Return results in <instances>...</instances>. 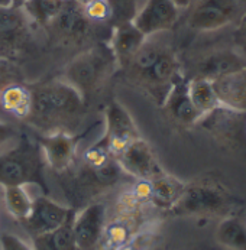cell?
Instances as JSON below:
<instances>
[{"label": "cell", "instance_id": "5", "mask_svg": "<svg viewBox=\"0 0 246 250\" xmlns=\"http://www.w3.org/2000/svg\"><path fill=\"white\" fill-rule=\"evenodd\" d=\"M125 175L128 174L114 158L99 168L84 165V169L77 172L68 182V200L72 204H86L97 194L116 185Z\"/></svg>", "mask_w": 246, "mask_h": 250}, {"label": "cell", "instance_id": "12", "mask_svg": "<svg viewBox=\"0 0 246 250\" xmlns=\"http://www.w3.org/2000/svg\"><path fill=\"white\" fill-rule=\"evenodd\" d=\"M106 213L103 203H90L80 213H75L72 233L77 250L100 249L105 236Z\"/></svg>", "mask_w": 246, "mask_h": 250}, {"label": "cell", "instance_id": "9", "mask_svg": "<svg viewBox=\"0 0 246 250\" xmlns=\"http://www.w3.org/2000/svg\"><path fill=\"white\" fill-rule=\"evenodd\" d=\"M99 23L91 22L80 3L75 0H64L60 13L48 25L55 36L67 45H81L96 32Z\"/></svg>", "mask_w": 246, "mask_h": 250}, {"label": "cell", "instance_id": "33", "mask_svg": "<svg viewBox=\"0 0 246 250\" xmlns=\"http://www.w3.org/2000/svg\"><path fill=\"white\" fill-rule=\"evenodd\" d=\"M16 138H19L18 130L10 125H7L4 122H0V146L16 139Z\"/></svg>", "mask_w": 246, "mask_h": 250}, {"label": "cell", "instance_id": "16", "mask_svg": "<svg viewBox=\"0 0 246 250\" xmlns=\"http://www.w3.org/2000/svg\"><path fill=\"white\" fill-rule=\"evenodd\" d=\"M146 41V36L135 26V23L123 22L119 25L112 26V35H110V48L114 54L116 62L120 68H126L135 54L139 51L143 42Z\"/></svg>", "mask_w": 246, "mask_h": 250}, {"label": "cell", "instance_id": "11", "mask_svg": "<svg viewBox=\"0 0 246 250\" xmlns=\"http://www.w3.org/2000/svg\"><path fill=\"white\" fill-rule=\"evenodd\" d=\"M105 123L103 138L113 158L119 156L131 143L141 138L132 116L116 100H112L106 107Z\"/></svg>", "mask_w": 246, "mask_h": 250}, {"label": "cell", "instance_id": "8", "mask_svg": "<svg viewBox=\"0 0 246 250\" xmlns=\"http://www.w3.org/2000/svg\"><path fill=\"white\" fill-rule=\"evenodd\" d=\"M96 125H91L81 133H66V132H57V133H48L36 138V142L42 147L46 165L60 174H64L70 171L77 159V149L81 141L90 135Z\"/></svg>", "mask_w": 246, "mask_h": 250}, {"label": "cell", "instance_id": "36", "mask_svg": "<svg viewBox=\"0 0 246 250\" xmlns=\"http://www.w3.org/2000/svg\"><path fill=\"white\" fill-rule=\"evenodd\" d=\"M242 32H244V35L246 38V12L245 15H244V18H242Z\"/></svg>", "mask_w": 246, "mask_h": 250}, {"label": "cell", "instance_id": "27", "mask_svg": "<svg viewBox=\"0 0 246 250\" xmlns=\"http://www.w3.org/2000/svg\"><path fill=\"white\" fill-rule=\"evenodd\" d=\"M106 248L110 249H119L120 246L129 243L132 240V229L128 221L125 220H116L109 224H106L105 236Z\"/></svg>", "mask_w": 246, "mask_h": 250}, {"label": "cell", "instance_id": "19", "mask_svg": "<svg viewBox=\"0 0 246 250\" xmlns=\"http://www.w3.org/2000/svg\"><path fill=\"white\" fill-rule=\"evenodd\" d=\"M162 106L176 122L185 126L196 125L203 117L190 99L188 80H185L184 75L173 85Z\"/></svg>", "mask_w": 246, "mask_h": 250}, {"label": "cell", "instance_id": "29", "mask_svg": "<svg viewBox=\"0 0 246 250\" xmlns=\"http://www.w3.org/2000/svg\"><path fill=\"white\" fill-rule=\"evenodd\" d=\"M112 158L113 156L109 152L105 138H102L99 142H96L93 146L86 149V152L83 153L84 165L91 167V168H99V167L105 165L106 162H109Z\"/></svg>", "mask_w": 246, "mask_h": 250}, {"label": "cell", "instance_id": "20", "mask_svg": "<svg viewBox=\"0 0 246 250\" xmlns=\"http://www.w3.org/2000/svg\"><path fill=\"white\" fill-rule=\"evenodd\" d=\"M151 187L152 194L149 203H152L157 208L170 211L181 198L185 189V182L164 172L159 177L151 179Z\"/></svg>", "mask_w": 246, "mask_h": 250}, {"label": "cell", "instance_id": "13", "mask_svg": "<svg viewBox=\"0 0 246 250\" xmlns=\"http://www.w3.org/2000/svg\"><path fill=\"white\" fill-rule=\"evenodd\" d=\"M75 213V208H71L70 206L58 204L48 195H41L34 200L31 214L22 223L32 237H35L61 227Z\"/></svg>", "mask_w": 246, "mask_h": 250}, {"label": "cell", "instance_id": "4", "mask_svg": "<svg viewBox=\"0 0 246 250\" xmlns=\"http://www.w3.org/2000/svg\"><path fill=\"white\" fill-rule=\"evenodd\" d=\"M233 208L232 195L217 182L194 181L185 184V189L170 210L174 215L226 217Z\"/></svg>", "mask_w": 246, "mask_h": 250}, {"label": "cell", "instance_id": "32", "mask_svg": "<svg viewBox=\"0 0 246 250\" xmlns=\"http://www.w3.org/2000/svg\"><path fill=\"white\" fill-rule=\"evenodd\" d=\"M151 194H152V187L151 181L146 179H136L134 188H132V198L135 200L136 204L141 203H149L151 201Z\"/></svg>", "mask_w": 246, "mask_h": 250}, {"label": "cell", "instance_id": "2", "mask_svg": "<svg viewBox=\"0 0 246 250\" xmlns=\"http://www.w3.org/2000/svg\"><path fill=\"white\" fill-rule=\"evenodd\" d=\"M48 168L42 147L28 135H19V142L12 149L0 153V185H38L44 195L49 194L45 179Z\"/></svg>", "mask_w": 246, "mask_h": 250}, {"label": "cell", "instance_id": "24", "mask_svg": "<svg viewBox=\"0 0 246 250\" xmlns=\"http://www.w3.org/2000/svg\"><path fill=\"white\" fill-rule=\"evenodd\" d=\"M188 94L194 107L199 110L201 116H206L214 108L220 107L211 80L197 78V77L188 80Z\"/></svg>", "mask_w": 246, "mask_h": 250}, {"label": "cell", "instance_id": "14", "mask_svg": "<svg viewBox=\"0 0 246 250\" xmlns=\"http://www.w3.org/2000/svg\"><path fill=\"white\" fill-rule=\"evenodd\" d=\"M114 159L129 177L135 179L151 181L165 172L161 168L149 143L142 138L134 141Z\"/></svg>", "mask_w": 246, "mask_h": 250}, {"label": "cell", "instance_id": "28", "mask_svg": "<svg viewBox=\"0 0 246 250\" xmlns=\"http://www.w3.org/2000/svg\"><path fill=\"white\" fill-rule=\"evenodd\" d=\"M110 6V25L134 21L138 12V0H107Z\"/></svg>", "mask_w": 246, "mask_h": 250}, {"label": "cell", "instance_id": "31", "mask_svg": "<svg viewBox=\"0 0 246 250\" xmlns=\"http://www.w3.org/2000/svg\"><path fill=\"white\" fill-rule=\"evenodd\" d=\"M0 250H34V246L16 234L4 233L0 237Z\"/></svg>", "mask_w": 246, "mask_h": 250}, {"label": "cell", "instance_id": "3", "mask_svg": "<svg viewBox=\"0 0 246 250\" xmlns=\"http://www.w3.org/2000/svg\"><path fill=\"white\" fill-rule=\"evenodd\" d=\"M117 67L109 43L97 42L78 54L66 68V81L72 85L86 103L97 94Z\"/></svg>", "mask_w": 246, "mask_h": 250}, {"label": "cell", "instance_id": "23", "mask_svg": "<svg viewBox=\"0 0 246 250\" xmlns=\"http://www.w3.org/2000/svg\"><path fill=\"white\" fill-rule=\"evenodd\" d=\"M75 214L66 221L61 227L34 237V250H77L74 233H72V221Z\"/></svg>", "mask_w": 246, "mask_h": 250}, {"label": "cell", "instance_id": "34", "mask_svg": "<svg viewBox=\"0 0 246 250\" xmlns=\"http://www.w3.org/2000/svg\"><path fill=\"white\" fill-rule=\"evenodd\" d=\"M174 3H176V6L181 10V9H188L190 6H191V3L194 1V0H173Z\"/></svg>", "mask_w": 246, "mask_h": 250}, {"label": "cell", "instance_id": "18", "mask_svg": "<svg viewBox=\"0 0 246 250\" xmlns=\"http://www.w3.org/2000/svg\"><path fill=\"white\" fill-rule=\"evenodd\" d=\"M220 106L246 113V67L213 80Z\"/></svg>", "mask_w": 246, "mask_h": 250}, {"label": "cell", "instance_id": "15", "mask_svg": "<svg viewBox=\"0 0 246 250\" xmlns=\"http://www.w3.org/2000/svg\"><path fill=\"white\" fill-rule=\"evenodd\" d=\"M179 16V9L173 0H146L138 9L134 23L143 35L152 36L170 31Z\"/></svg>", "mask_w": 246, "mask_h": 250}, {"label": "cell", "instance_id": "39", "mask_svg": "<svg viewBox=\"0 0 246 250\" xmlns=\"http://www.w3.org/2000/svg\"><path fill=\"white\" fill-rule=\"evenodd\" d=\"M97 250H114V249H110V248H106V246H103V248H100V249Z\"/></svg>", "mask_w": 246, "mask_h": 250}, {"label": "cell", "instance_id": "22", "mask_svg": "<svg viewBox=\"0 0 246 250\" xmlns=\"http://www.w3.org/2000/svg\"><path fill=\"white\" fill-rule=\"evenodd\" d=\"M32 96L31 90L21 84H9L0 91V106L18 119L25 120L31 111Z\"/></svg>", "mask_w": 246, "mask_h": 250}, {"label": "cell", "instance_id": "25", "mask_svg": "<svg viewBox=\"0 0 246 250\" xmlns=\"http://www.w3.org/2000/svg\"><path fill=\"white\" fill-rule=\"evenodd\" d=\"M3 201L9 214L18 221L26 220L34 206V200L29 197L28 191L22 185L3 187Z\"/></svg>", "mask_w": 246, "mask_h": 250}, {"label": "cell", "instance_id": "35", "mask_svg": "<svg viewBox=\"0 0 246 250\" xmlns=\"http://www.w3.org/2000/svg\"><path fill=\"white\" fill-rule=\"evenodd\" d=\"M116 250H138V248L134 245V242L131 240L129 243H126V245H123V246H120L119 249H116Z\"/></svg>", "mask_w": 246, "mask_h": 250}, {"label": "cell", "instance_id": "38", "mask_svg": "<svg viewBox=\"0 0 246 250\" xmlns=\"http://www.w3.org/2000/svg\"><path fill=\"white\" fill-rule=\"evenodd\" d=\"M77 3H80L81 6H86V4H89V3H91V1H94V0H75Z\"/></svg>", "mask_w": 246, "mask_h": 250}, {"label": "cell", "instance_id": "6", "mask_svg": "<svg viewBox=\"0 0 246 250\" xmlns=\"http://www.w3.org/2000/svg\"><path fill=\"white\" fill-rule=\"evenodd\" d=\"M182 77L181 65L173 49L165 46L158 60L146 70L134 78V81L143 88L158 104H164L170 90Z\"/></svg>", "mask_w": 246, "mask_h": 250}, {"label": "cell", "instance_id": "1", "mask_svg": "<svg viewBox=\"0 0 246 250\" xmlns=\"http://www.w3.org/2000/svg\"><path fill=\"white\" fill-rule=\"evenodd\" d=\"M32 104L25 122L42 135L74 133L84 119L87 103L66 80H52L31 90Z\"/></svg>", "mask_w": 246, "mask_h": 250}, {"label": "cell", "instance_id": "26", "mask_svg": "<svg viewBox=\"0 0 246 250\" xmlns=\"http://www.w3.org/2000/svg\"><path fill=\"white\" fill-rule=\"evenodd\" d=\"M63 4L64 0H25L21 7L29 19L42 26H48L60 13Z\"/></svg>", "mask_w": 246, "mask_h": 250}, {"label": "cell", "instance_id": "37", "mask_svg": "<svg viewBox=\"0 0 246 250\" xmlns=\"http://www.w3.org/2000/svg\"><path fill=\"white\" fill-rule=\"evenodd\" d=\"M13 0H0V6H12Z\"/></svg>", "mask_w": 246, "mask_h": 250}, {"label": "cell", "instance_id": "17", "mask_svg": "<svg viewBox=\"0 0 246 250\" xmlns=\"http://www.w3.org/2000/svg\"><path fill=\"white\" fill-rule=\"evenodd\" d=\"M245 67L246 61L242 55L232 49H219L207 54L199 61V64L196 65V77L213 81L223 75L239 71Z\"/></svg>", "mask_w": 246, "mask_h": 250}, {"label": "cell", "instance_id": "30", "mask_svg": "<svg viewBox=\"0 0 246 250\" xmlns=\"http://www.w3.org/2000/svg\"><path fill=\"white\" fill-rule=\"evenodd\" d=\"M86 16L94 23H110V6L107 0H94L86 6H83Z\"/></svg>", "mask_w": 246, "mask_h": 250}, {"label": "cell", "instance_id": "21", "mask_svg": "<svg viewBox=\"0 0 246 250\" xmlns=\"http://www.w3.org/2000/svg\"><path fill=\"white\" fill-rule=\"evenodd\" d=\"M216 240L232 250H246V221L236 215H226L216 229Z\"/></svg>", "mask_w": 246, "mask_h": 250}, {"label": "cell", "instance_id": "10", "mask_svg": "<svg viewBox=\"0 0 246 250\" xmlns=\"http://www.w3.org/2000/svg\"><path fill=\"white\" fill-rule=\"evenodd\" d=\"M29 39V18L21 6H0V58H16Z\"/></svg>", "mask_w": 246, "mask_h": 250}, {"label": "cell", "instance_id": "7", "mask_svg": "<svg viewBox=\"0 0 246 250\" xmlns=\"http://www.w3.org/2000/svg\"><path fill=\"white\" fill-rule=\"evenodd\" d=\"M241 7L242 0H194L187 22L199 32L217 31L232 23L239 16Z\"/></svg>", "mask_w": 246, "mask_h": 250}]
</instances>
